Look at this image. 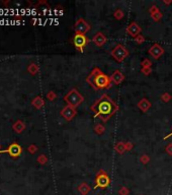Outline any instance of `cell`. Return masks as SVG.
<instances>
[{
    "label": "cell",
    "mask_w": 172,
    "mask_h": 195,
    "mask_svg": "<svg viewBox=\"0 0 172 195\" xmlns=\"http://www.w3.org/2000/svg\"><path fill=\"white\" fill-rule=\"evenodd\" d=\"M113 17H114V18H116L118 20H121V19H123V17H125V13H123V11L121 10V9L118 8L113 12Z\"/></svg>",
    "instance_id": "16"
},
{
    "label": "cell",
    "mask_w": 172,
    "mask_h": 195,
    "mask_svg": "<svg viewBox=\"0 0 172 195\" xmlns=\"http://www.w3.org/2000/svg\"><path fill=\"white\" fill-rule=\"evenodd\" d=\"M89 189H90V188H89V186L86 184V183H82V184L79 186V191L81 192L82 194H86L87 192L89 191Z\"/></svg>",
    "instance_id": "19"
},
{
    "label": "cell",
    "mask_w": 172,
    "mask_h": 195,
    "mask_svg": "<svg viewBox=\"0 0 172 195\" xmlns=\"http://www.w3.org/2000/svg\"><path fill=\"white\" fill-rule=\"evenodd\" d=\"M151 17H152V18L155 20V22H159V20L162 18V17H163V14H162V12L159 10L158 12H156V13H154V14H152Z\"/></svg>",
    "instance_id": "21"
},
{
    "label": "cell",
    "mask_w": 172,
    "mask_h": 195,
    "mask_svg": "<svg viewBox=\"0 0 172 195\" xmlns=\"http://www.w3.org/2000/svg\"><path fill=\"white\" fill-rule=\"evenodd\" d=\"M151 106H152V105H151L150 101L147 100L146 98L141 99V100L139 101V103H138V108H139L143 113H146V112L151 108Z\"/></svg>",
    "instance_id": "13"
},
{
    "label": "cell",
    "mask_w": 172,
    "mask_h": 195,
    "mask_svg": "<svg viewBox=\"0 0 172 195\" xmlns=\"http://www.w3.org/2000/svg\"><path fill=\"white\" fill-rule=\"evenodd\" d=\"M140 160H141V163H143V164H147V163L150 162V158L147 155H142L141 158H140Z\"/></svg>",
    "instance_id": "23"
},
{
    "label": "cell",
    "mask_w": 172,
    "mask_h": 195,
    "mask_svg": "<svg viewBox=\"0 0 172 195\" xmlns=\"http://www.w3.org/2000/svg\"><path fill=\"white\" fill-rule=\"evenodd\" d=\"M171 136H172V131H171L170 133H169V134H168V135H166V136H165V137H164V139H165V140H167V139H168V138H169V137H171Z\"/></svg>",
    "instance_id": "33"
},
{
    "label": "cell",
    "mask_w": 172,
    "mask_h": 195,
    "mask_svg": "<svg viewBox=\"0 0 172 195\" xmlns=\"http://www.w3.org/2000/svg\"><path fill=\"white\" fill-rule=\"evenodd\" d=\"M55 97H56V96H55V94L53 93V91H51L50 94H48V99H49V100H51V101L54 100Z\"/></svg>",
    "instance_id": "31"
},
{
    "label": "cell",
    "mask_w": 172,
    "mask_h": 195,
    "mask_svg": "<svg viewBox=\"0 0 172 195\" xmlns=\"http://www.w3.org/2000/svg\"><path fill=\"white\" fill-rule=\"evenodd\" d=\"M109 77H111V83L116 84V86H118V84H121V82L125 80V75H123V73L121 72V70H118V69L114 70L113 72L111 73V75Z\"/></svg>",
    "instance_id": "11"
},
{
    "label": "cell",
    "mask_w": 172,
    "mask_h": 195,
    "mask_svg": "<svg viewBox=\"0 0 172 195\" xmlns=\"http://www.w3.org/2000/svg\"><path fill=\"white\" fill-rule=\"evenodd\" d=\"M171 99H172V96L168 93H164V94H162L161 95V100L163 101L164 103H168Z\"/></svg>",
    "instance_id": "20"
},
{
    "label": "cell",
    "mask_w": 172,
    "mask_h": 195,
    "mask_svg": "<svg viewBox=\"0 0 172 195\" xmlns=\"http://www.w3.org/2000/svg\"><path fill=\"white\" fill-rule=\"evenodd\" d=\"M74 29H75V32H76V34H80V35H85L87 32L90 31L91 27H90V24H89L85 19H83V18H78L77 22H75Z\"/></svg>",
    "instance_id": "5"
},
{
    "label": "cell",
    "mask_w": 172,
    "mask_h": 195,
    "mask_svg": "<svg viewBox=\"0 0 172 195\" xmlns=\"http://www.w3.org/2000/svg\"><path fill=\"white\" fill-rule=\"evenodd\" d=\"M165 151H166L169 155H172V143L167 144L166 148H165Z\"/></svg>",
    "instance_id": "26"
},
{
    "label": "cell",
    "mask_w": 172,
    "mask_h": 195,
    "mask_svg": "<svg viewBox=\"0 0 172 195\" xmlns=\"http://www.w3.org/2000/svg\"><path fill=\"white\" fill-rule=\"evenodd\" d=\"M135 41H136L137 44L141 45V44H143V43L145 42V38H144V37L142 36V35H139L136 39H135Z\"/></svg>",
    "instance_id": "24"
},
{
    "label": "cell",
    "mask_w": 172,
    "mask_h": 195,
    "mask_svg": "<svg viewBox=\"0 0 172 195\" xmlns=\"http://www.w3.org/2000/svg\"><path fill=\"white\" fill-rule=\"evenodd\" d=\"M149 54L153 57L154 59H159L162 55L164 54V49L161 45L159 44H153L149 48Z\"/></svg>",
    "instance_id": "10"
},
{
    "label": "cell",
    "mask_w": 172,
    "mask_h": 195,
    "mask_svg": "<svg viewBox=\"0 0 172 195\" xmlns=\"http://www.w3.org/2000/svg\"><path fill=\"white\" fill-rule=\"evenodd\" d=\"M77 114V111L74 107L72 106H66L63 108V110L61 111V115L63 118H65L67 121H71Z\"/></svg>",
    "instance_id": "9"
},
{
    "label": "cell",
    "mask_w": 172,
    "mask_h": 195,
    "mask_svg": "<svg viewBox=\"0 0 172 195\" xmlns=\"http://www.w3.org/2000/svg\"><path fill=\"white\" fill-rule=\"evenodd\" d=\"M88 42L89 41L85 37V35H80V34H76V35L74 36V39H73V43H74L75 47H76L79 51H83L84 47L87 45Z\"/></svg>",
    "instance_id": "6"
},
{
    "label": "cell",
    "mask_w": 172,
    "mask_h": 195,
    "mask_svg": "<svg viewBox=\"0 0 172 195\" xmlns=\"http://www.w3.org/2000/svg\"><path fill=\"white\" fill-rule=\"evenodd\" d=\"M86 81L90 84L95 91L97 89H109L111 86V80L108 75L104 74L100 68L94 67L88 76L86 77Z\"/></svg>",
    "instance_id": "2"
},
{
    "label": "cell",
    "mask_w": 172,
    "mask_h": 195,
    "mask_svg": "<svg viewBox=\"0 0 172 195\" xmlns=\"http://www.w3.org/2000/svg\"><path fill=\"white\" fill-rule=\"evenodd\" d=\"M29 150H31V153H34V150H36V146H34V145H31V148H29Z\"/></svg>",
    "instance_id": "32"
},
{
    "label": "cell",
    "mask_w": 172,
    "mask_h": 195,
    "mask_svg": "<svg viewBox=\"0 0 172 195\" xmlns=\"http://www.w3.org/2000/svg\"><path fill=\"white\" fill-rule=\"evenodd\" d=\"M141 72L143 73L144 75H149L151 72H152V68H142Z\"/></svg>",
    "instance_id": "27"
},
{
    "label": "cell",
    "mask_w": 172,
    "mask_h": 195,
    "mask_svg": "<svg viewBox=\"0 0 172 195\" xmlns=\"http://www.w3.org/2000/svg\"><path fill=\"white\" fill-rule=\"evenodd\" d=\"M34 104L36 105V108H41V107H43V105H44V101L40 97H38L34 101Z\"/></svg>",
    "instance_id": "22"
},
{
    "label": "cell",
    "mask_w": 172,
    "mask_h": 195,
    "mask_svg": "<svg viewBox=\"0 0 172 195\" xmlns=\"http://www.w3.org/2000/svg\"><path fill=\"white\" fill-rule=\"evenodd\" d=\"M8 151L10 153L11 155L17 157V155H19L20 151H21V148H20V146L18 145V144H12V145H10V148H9Z\"/></svg>",
    "instance_id": "14"
},
{
    "label": "cell",
    "mask_w": 172,
    "mask_h": 195,
    "mask_svg": "<svg viewBox=\"0 0 172 195\" xmlns=\"http://www.w3.org/2000/svg\"><path fill=\"white\" fill-rule=\"evenodd\" d=\"M91 111L95 113V117L100 118L103 122L108 121L118 111V106L107 95H102L91 106Z\"/></svg>",
    "instance_id": "1"
},
{
    "label": "cell",
    "mask_w": 172,
    "mask_h": 195,
    "mask_svg": "<svg viewBox=\"0 0 172 195\" xmlns=\"http://www.w3.org/2000/svg\"><path fill=\"white\" fill-rule=\"evenodd\" d=\"M29 70L31 71V72L33 73V74H34V73L36 72V70H38V67H36V64H31V66L29 68Z\"/></svg>",
    "instance_id": "29"
},
{
    "label": "cell",
    "mask_w": 172,
    "mask_h": 195,
    "mask_svg": "<svg viewBox=\"0 0 172 195\" xmlns=\"http://www.w3.org/2000/svg\"><path fill=\"white\" fill-rule=\"evenodd\" d=\"M114 150H116V153H120V155H123V153H125V151H127V150H126L125 142L118 141V143L116 144V146H114Z\"/></svg>",
    "instance_id": "15"
},
{
    "label": "cell",
    "mask_w": 172,
    "mask_h": 195,
    "mask_svg": "<svg viewBox=\"0 0 172 195\" xmlns=\"http://www.w3.org/2000/svg\"><path fill=\"white\" fill-rule=\"evenodd\" d=\"M126 31H127L128 35H129L130 37H132V38L136 39L138 36L141 35L142 29H141V27H140L136 22H131V24H129V26L127 27Z\"/></svg>",
    "instance_id": "8"
},
{
    "label": "cell",
    "mask_w": 172,
    "mask_h": 195,
    "mask_svg": "<svg viewBox=\"0 0 172 195\" xmlns=\"http://www.w3.org/2000/svg\"><path fill=\"white\" fill-rule=\"evenodd\" d=\"M125 146H126V150H131L134 148V144H133L132 142L128 141V142H125Z\"/></svg>",
    "instance_id": "28"
},
{
    "label": "cell",
    "mask_w": 172,
    "mask_h": 195,
    "mask_svg": "<svg viewBox=\"0 0 172 195\" xmlns=\"http://www.w3.org/2000/svg\"><path fill=\"white\" fill-rule=\"evenodd\" d=\"M109 177L107 176V174L104 171H100L99 174H97V177H96V185L97 187L100 188H105L108 186L109 184Z\"/></svg>",
    "instance_id": "7"
},
{
    "label": "cell",
    "mask_w": 172,
    "mask_h": 195,
    "mask_svg": "<svg viewBox=\"0 0 172 195\" xmlns=\"http://www.w3.org/2000/svg\"><path fill=\"white\" fill-rule=\"evenodd\" d=\"M92 42L94 43V45L97 46V47H102V46L107 42V39L101 32H98L97 34H95V35L93 36Z\"/></svg>",
    "instance_id": "12"
},
{
    "label": "cell",
    "mask_w": 172,
    "mask_h": 195,
    "mask_svg": "<svg viewBox=\"0 0 172 195\" xmlns=\"http://www.w3.org/2000/svg\"><path fill=\"white\" fill-rule=\"evenodd\" d=\"M158 11H159V8H158L156 5L151 6V8L149 9V12H150V14H151V15L154 14V13H156V12H158Z\"/></svg>",
    "instance_id": "25"
},
{
    "label": "cell",
    "mask_w": 172,
    "mask_h": 195,
    "mask_svg": "<svg viewBox=\"0 0 172 195\" xmlns=\"http://www.w3.org/2000/svg\"><path fill=\"white\" fill-rule=\"evenodd\" d=\"M141 65H142V68H152V62H151V60L148 58L144 59L141 62Z\"/></svg>",
    "instance_id": "18"
},
{
    "label": "cell",
    "mask_w": 172,
    "mask_h": 195,
    "mask_svg": "<svg viewBox=\"0 0 172 195\" xmlns=\"http://www.w3.org/2000/svg\"><path fill=\"white\" fill-rule=\"evenodd\" d=\"M163 3H164V4H166V5H168V4L172 3V0H171V1H163Z\"/></svg>",
    "instance_id": "34"
},
{
    "label": "cell",
    "mask_w": 172,
    "mask_h": 195,
    "mask_svg": "<svg viewBox=\"0 0 172 195\" xmlns=\"http://www.w3.org/2000/svg\"><path fill=\"white\" fill-rule=\"evenodd\" d=\"M111 57L118 63H121L128 56H129V51L128 49L121 44H118L111 52Z\"/></svg>",
    "instance_id": "4"
},
{
    "label": "cell",
    "mask_w": 172,
    "mask_h": 195,
    "mask_svg": "<svg viewBox=\"0 0 172 195\" xmlns=\"http://www.w3.org/2000/svg\"><path fill=\"white\" fill-rule=\"evenodd\" d=\"M94 130H95V133H96V134L101 135V134H103V133H104L105 128H104V126H103L102 124H97V125L95 126Z\"/></svg>",
    "instance_id": "17"
},
{
    "label": "cell",
    "mask_w": 172,
    "mask_h": 195,
    "mask_svg": "<svg viewBox=\"0 0 172 195\" xmlns=\"http://www.w3.org/2000/svg\"><path fill=\"white\" fill-rule=\"evenodd\" d=\"M39 160H40L41 164H46V163H47V159H46L45 155H42V157L39 158Z\"/></svg>",
    "instance_id": "30"
},
{
    "label": "cell",
    "mask_w": 172,
    "mask_h": 195,
    "mask_svg": "<svg viewBox=\"0 0 172 195\" xmlns=\"http://www.w3.org/2000/svg\"><path fill=\"white\" fill-rule=\"evenodd\" d=\"M65 102L67 103L69 106H72L74 108L78 107L79 105H81L84 102V98L76 89H72L65 96L64 98Z\"/></svg>",
    "instance_id": "3"
}]
</instances>
